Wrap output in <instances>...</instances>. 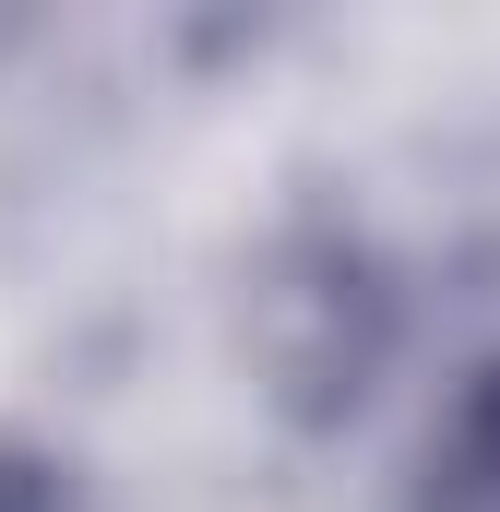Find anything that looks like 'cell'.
<instances>
[{
	"instance_id": "cell-1",
	"label": "cell",
	"mask_w": 500,
	"mask_h": 512,
	"mask_svg": "<svg viewBox=\"0 0 500 512\" xmlns=\"http://www.w3.org/2000/svg\"><path fill=\"white\" fill-rule=\"evenodd\" d=\"M417 512H500V358H477L441 393L417 441Z\"/></svg>"
},
{
	"instance_id": "cell-2",
	"label": "cell",
	"mask_w": 500,
	"mask_h": 512,
	"mask_svg": "<svg viewBox=\"0 0 500 512\" xmlns=\"http://www.w3.org/2000/svg\"><path fill=\"white\" fill-rule=\"evenodd\" d=\"M0 512H84V489H72V465H60L48 441L0 429Z\"/></svg>"
}]
</instances>
